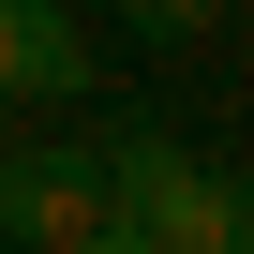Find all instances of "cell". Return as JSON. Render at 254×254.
<instances>
[{"label":"cell","mask_w":254,"mask_h":254,"mask_svg":"<svg viewBox=\"0 0 254 254\" xmlns=\"http://www.w3.org/2000/svg\"><path fill=\"white\" fill-rule=\"evenodd\" d=\"M254 194H224L165 120H120L105 135V254H239Z\"/></svg>","instance_id":"cell-1"},{"label":"cell","mask_w":254,"mask_h":254,"mask_svg":"<svg viewBox=\"0 0 254 254\" xmlns=\"http://www.w3.org/2000/svg\"><path fill=\"white\" fill-rule=\"evenodd\" d=\"M0 239L105 254V150H0Z\"/></svg>","instance_id":"cell-2"},{"label":"cell","mask_w":254,"mask_h":254,"mask_svg":"<svg viewBox=\"0 0 254 254\" xmlns=\"http://www.w3.org/2000/svg\"><path fill=\"white\" fill-rule=\"evenodd\" d=\"M90 90V45L60 0H0V105H75Z\"/></svg>","instance_id":"cell-3"},{"label":"cell","mask_w":254,"mask_h":254,"mask_svg":"<svg viewBox=\"0 0 254 254\" xmlns=\"http://www.w3.org/2000/svg\"><path fill=\"white\" fill-rule=\"evenodd\" d=\"M209 15H224V0H120V30H150V45H194Z\"/></svg>","instance_id":"cell-4"}]
</instances>
